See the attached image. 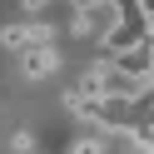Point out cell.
I'll return each instance as SVG.
<instances>
[{
	"mask_svg": "<svg viewBox=\"0 0 154 154\" xmlns=\"http://www.w3.org/2000/svg\"><path fill=\"white\" fill-rule=\"evenodd\" d=\"M70 5H75V10H90V5H94V0H70Z\"/></svg>",
	"mask_w": 154,
	"mask_h": 154,
	"instance_id": "7",
	"label": "cell"
},
{
	"mask_svg": "<svg viewBox=\"0 0 154 154\" xmlns=\"http://www.w3.org/2000/svg\"><path fill=\"white\" fill-rule=\"evenodd\" d=\"M144 45H154V15L144 20Z\"/></svg>",
	"mask_w": 154,
	"mask_h": 154,
	"instance_id": "5",
	"label": "cell"
},
{
	"mask_svg": "<svg viewBox=\"0 0 154 154\" xmlns=\"http://www.w3.org/2000/svg\"><path fill=\"white\" fill-rule=\"evenodd\" d=\"M20 70H25V80H50L60 70V50L55 45H30V50H20Z\"/></svg>",
	"mask_w": 154,
	"mask_h": 154,
	"instance_id": "2",
	"label": "cell"
},
{
	"mask_svg": "<svg viewBox=\"0 0 154 154\" xmlns=\"http://www.w3.org/2000/svg\"><path fill=\"white\" fill-rule=\"evenodd\" d=\"M25 10H45V5H50V0H20Z\"/></svg>",
	"mask_w": 154,
	"mask_h": 154,
	"instance_id": "6",
	"label": "cell"
},
{
	"mask_svg": "<svg viewBox=\"0 0 154 154\" xmlns=\"http://www.w3.org/2000/svg\"><path fill=\"white\" fill-rule=\"evenodd\" d=\"M139 45H144V20L139 15H124L119 25H109V30L100 35L104 60H114V55H124V50H139Z\"/></svg>",
	"mask_w": 154,
	"mask_h": 154,
	"instance_id": "1",
	"label": "cell"
},
{
	"mask_svg": "<svg viewBox=\"0 0 154 154\" xmlns=\"http://www.w3.org/2000/svg\"><path fill=\"white\" fill-rule=\"evenodd\" d=\"M70 154H104V139H80Z\"/></svg>",
	"mask_w": 154,
	"mask_h": 154,
	"instance_id": "4",
	"label": "cell"
},
{
	"mask_svg": "<svg viewBox=\"0 0 154 154\" xmlns=\"http://www.w3.org/2000/svg\"><path fill=\"white\" fill-rule=\"evenodd\" d=\"M0 50H30V25H0Z\"/></svg>",
	"mask_w": 154,
	"mask_h": 154,
	"instance_id": "3",
	"label": "cell"
}]
</instances>
